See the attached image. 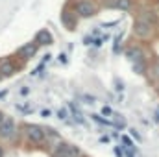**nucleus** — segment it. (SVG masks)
Wrapping results in <instances>:
<instances>
[{"instance_id": "obj_1", "label": "nucleus", "mask_w": 159, "mask_h": 157, "mask_svg": "<svg viewBox=\"0 0 159 157\" xmlns=\"http://www.w3.org/2000/svg\"><path fill=\"white\" fill-rule=\"evenodd\" d=\"M74 9H76V15H78V17H83V19H89V17H93V15L98 11L96 4L91 2V0H78Z\"/></svg>"}, {"instance_id": "obj_2", "label": "nucleus", "mask_w": 159, "mask_h": 157, "mask_svg": "<svg viewBox=\"0 0 159 157\" xmlns=\"http://www.w3.org/2000/svg\"><path fill=\"white\" fill-rule=\"evenodd\" d=\"M56 155L59 157H80L81 155V150L78 146L70 144V142H61L57 148H56Z\"/></svg>"}, {"instance_id": "obj_3", "label": "nucleus", "mask_w": 159, "mask_h": 157, "mask_svg": "<svg viewBox=\"0 0 159 157\" xmlns=\"http://www.w3.org/2000/svg\"><path fill=\"white\" fill-rule=\"evenodd\" d=\"M15 129H17V126H15V120L11 117H4L2 118V122H0V137H4V139H11L13 137V133H15Z\"/></svg>"}, {"instance_id": "obj_4", "label": "nucleus", "mask_w": 159, "mask_h": 157, "mask_svg": "<svg viewBox=\"0 0 159 157\" xmlns=\"http://www.w3.org/2000/svg\"><path fill=\"white\" fill-rule=\"evenodd\" d=\"M26 135L32 142H37V144L44 142V139H46V133L41 126H26Z\"/></svg>"}, {"instance_id": "obj_5", "label": "nucleus", "mask_w": 159, "mask_h": 157, "mask_svg": "<svg viewBox=\"0 0 159 157\" xmlns=\"http://www.w3.org/2000/svg\"><path fill=\"white\" fill-rule=\"evenodd\" d=\"M146 78H148V81L156 87L159 83V61H154V63H150L148 65V69H146V74H144Z\"/></svg>"}, {"instance_id": "obj_6", "label": "nucleus", "mask_w": 159, "mask_h": 157, "mask_svg": "<svg viewBox=\"0 0 159 157\" xmlns=\"http://www.w3.org/2000/svg\"><path fill=\"white\" fill-rule=\"evenodd\" d=\"M37 48H39V44L34 41V43H26L24 46H20V50H19V54H20V57H24V59H32L35 54H37Z\"/></svg>"}, {"instance_id": "obj_7", "label": "nucleus", "mask_w": 159, "mask_h": 157, "mask_svg": "<svg viewBox=\"0 0 159 157\" xmlns=\"http://www.w3.org/2000/svg\"><path fill=\"white\" fill-rule=\"evenodd\" d=\"M126 56H128V59H129L131 63L146 61V59H144V52H143V48H141V46H129V48H128V52H126Z\"/></svg>"}, {"instance_id": "obj_8", "label": "nucleus", "mask_w": 159, "mask_h": 157, "mask_svg": "<svg viewBox=\"0 0 159 157\" xmlns=\"http://www.w3.org/2000/svg\"><path fill=\"white\" fill-rule=\"evenodd\" d=\"M61 20H63V24H65L67 30H76V15H72L69 9L61 11Z\"/></svg>"}, {"instance_id": "obj_9", "label": "nucleus", "mask_w": 159, "mask_h": 157, "mask_svg": "<svg viewBox=\"0 0 159 157\" xmlns=\"http://www.w3.org/2000/svg\"><path fill=\"white\" fill-rule=\"evenodd\" d=\"M52 34L48 32V30H39L37 34H35V43L39 44V46H46V44H52Z\"/></svg>"}, {"instance_id": "obj_10", "label": "nucleus", "mask_w": 159, "mask_h": 157, "mask_svg": "<svg viewBox=\"0 0 159 157\" xmlns=\"http://www.w3.org/2000/svg\"><path fill=\"white\" fill-rule=\"evenodd\" d=\"M15 70H17V67H15L11 61H2V63H0V74H2V76H11Z\"/></svg>"}, {"instance_id": "obj_11", "label": "nucleus", "mask_w": 159, "mask_h": 157, "mask_svg": "<svg viewBox=\"0 0 159 157\" xmlns=\"http://www.w3.org/2000/svg\"><path fill=\"white\" fill-rule=\"evenodd\" d=\"M146 69H148V63H146V61L133 63V72H135V74H141V76H144V74H146Z\"/></svg>"}, {"instance_id": "obj_12", "label": "nucleus", "mask_w": 159, "mask_h": 157, "mask_svg": "<svg viewBox=\"0 0 159 157\" xmlns=\"http://www.w3.org/2000/svg\"><path fill=\"white\" fill-rule=\"evenodd\" d=\"M117 9L129 11V9H131V0H119V2H117Z\"/></svg>"}, {"instance_id": "obj_13", "label": "nucleus", "mask_w": 159, "mask_h": 157, "mask_svg": "<svg viewBox=\"0 0 159 157\" xmlns=\"http://www.w3.org/2000/svg\"><path fill=\"white\" fill-rule=\"evenodd\" d=\"M129 135H131L133 139H137V142H141V141H143V139H141V135L137 133V129H135V128H131V129H129Z\"/></svg>"}, {"instance_id": "obj_14", "label": "nucleus", "mask_w": 159, "mask_h": 157, "mask_svg": "<svg viewBox=\"0 0 159 157\" xmlns=\"http://www.w3.org/2000/svg\"><path fill=\"white\" fill-rule=\"evenodd\" d=\"M102 115H104V117H113L115 113H113L111 107H104V109H102Z\"/></svg>"}, {"instance_id": "obj_15", "label": "nucleus", "mask_w": 159, "mask_h": 157, "mask_svg": "<svg viewBox=\"0 0 159 157\" xmlns=\"http://www.w3.org/2000/svg\"><path fill=\"white\" fill-rule=\"evenodd\" d=\"M57 117L61 118V120H67V109H63V107H61V109L57 111Z\"/></svg>"}, {"instance_id": "obj_16", "label": "nucleus", "mask_w": 159, "mask_h": 157, "mask_svg": "<svg viewBox=\"0 0 159 157\" xmlns=\"http://www.w3.org/2000/svg\"><path fill=\"white\" fill-rule=\"evenodd\" d=\"M122 142H124V146H126V148H131V146H133V144H131V141H129V137H126V135L122 137Z\"/></svg>"}, {"instance_id": "obj_17", "label": "nucleus", "mask_w": 159, "mask_h": 157, "mask_svg": "<svg viewBox=\"0 0 159 157\" xmlns=\"http://www.w3.org/2000/svg\"><path fill=\"white\" fill-rule=\"evenodd\" d=\"M115 154H117L119 157H122V150H120V148H115Z\"/></svg>"}, {"instance_id": "obj_18", "label": "nucleus", "mask_w": 159, "mask_h": 157, "mask_svg": "<svg viewBox=\"0 0 159 157\" xmlns=\"http://www.w3.org/2000/svg\"><path fill=\"white\" fill-rule=\"evenodd\" d=\"M0 157H4V150L2 148H0Z\"/></svg>"}, {"instance_id": "obj_19", "label": "nucleus", "mask_w": 159, "mask_h": 157, "mask_svg": "<svg viewBox=\"0 0 159 157\" xmlns=\"http://www.w3.org/2000/svg\"><path fill=\"white\" fill-rule=\"evenodd\" d=\"M156 91H157V94H159V83H157V85H156Z\"/></svg>"}, {"instance_id": "obj_20", "label": "nucleus", "mask_w": 159, "mask_h": 157, "mask_svg": "<svg viewBox=\"0 0 159 157\" xmlns=\"http://www.w3.org/2000/svg\"><path fill=\"white\" fill-rule=\"evenodd\" d=\"M2 118H4V115H2V111H0V122H2Z\"/></svg>"}, {"instance_id": "obj_21", "label": "nucleus", "mask_w": 159, "mask_h": 157, "mask_svg": "<svg viewBox=\"0 0 159 157\" xmlns=\"http://www.w3.org/2000/svg\"><path fill=\"white\" fill-rule=\"evenodd\" d=\"M0 78H4V76H2V74H0Z\"/></svg>"}, {"instance_id": "obj_22", "label": "nucleus", "mask_w": 159, "mask_h": 157, "mask_svg": "<svg viewBox=\"0 0 159 157\" xmlns=\"http://www.w3.org/2000/svg\"><path fill=\"white\" fill-rule=\"evenodd\" d=\"M157 28H159V22H157Z\"/></svg>"}, {"instance_id": "obj_23", "label": "nucleus", "mask_w": 159, "mask_h": 157, "mask_svg": "<svg viewBox=\"0 0 159 157\" xmlns=\"http://www.w3.org/2000/svg\"><path fill=\"white\" fill-rule=\"evenodd\" d=\"M56 157H59V155H56Z\"/></svg>"}]
</instances>
